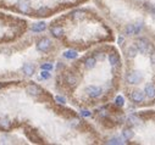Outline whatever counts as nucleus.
Here are the masks:
<instances>
[{"label": "nucleus", "instance_id": "nucleus-1", "mask_svg": "<svg viewBox=\"0 0 155 145\" xmlns=\"http://www.w3.org/2000/svg\"><path fill=\"white\" fill-rule=\"evenodd\" d=\"M143 79V74L139 71H132L128 72L126 76V81L130 83V84H138V83Z\"/></svg>", "mask_w": 155, "mask_h": 145}, {"label": "nucleus", "instance_id": "nucleus-2", "mask_svg": "<svg viewBox=\"0 0 155 145\" xmlns=\"http://www.w3.org/2000/svg\"><path fill=\"white\" fill-rule=\"evenodd\" d=\"M51 46V41L48 38H43L40 39L38 43H37V49L39 51H48Z\"/></svg>", "mask_w": 155, "mask_h": 145}, {"label": "nucleus", "instance_id": "nucleus-3", "mask_svg": "<svg viewBox=\"0 0 155 145\" xmlns=\"http://www.w3.org/2000/svg\"><path fill=\"white\" fill-rule=\"evenodd\" d=\"M149 43H148V40L145 39H139L137 41V50H139L142 54H147V53H149Z\"/></svg>", "mask_w": 155, "mask_h": 145}, {"label": "nucleus", "instance_id": "nucleus-4", "mask_svg": "<svg viewBox=\"0 0 155 145\" xmlns=\"http://www.w3.org/2000/svg\"><path fill=\"white\" fill-rule=\"evenodd\" d=\"M86 92L90 98H98V96L102 94V88L95 87V85H89V87H87Z\"/></svg>", "mask_w": 155, "mask_h": 145}, {"label": "nucleus", "instance_id": "nucleus-5", "mask_svg": "<svg viewBox=\"0 0 155 145\" xmlns=\"http://www.w3.org/2000/svg\"><path fill=\"white\" fill-rule=\"evenodd\" d=\"M17 6H18V10L21 12L27 13V12L31 11V1L29 0H18Z\"/></svg>", "mask_w": 155, "mask_h": 145}, {"label": "nucleus", "instance_id": "nucleus-6", "mask_svg": "<svg viewBox=\"0 0 155 145\" xmlns=\"http://www.w3.org/2000/svg\"><path fill=\"white\" fill-rule=\"evenodd\" d=\"M26 90L32 96H37L39 94H42V89H40L38 85H36V84H29L28 87L26 88Z\"/></svg>", "mask_w": 155, "mask_h": 145}, {"label": "nucleus", "instance_id": "nucleus-7", "mask_svg": "<svg viewBox=\"0 0 155 145\" xmlns=\"http://www.w3.org/2000/svg\"><path fill=\"white\" fill-rule=\"evenodd\" d=\"M144 93L145 95L148 96V98H155V84H153V83H148V84L145 85V89H144Z\"/></svg>", "mask_w": 155, "mask_h": 145}, {"label": "nucleus", "instance_id": "nucleus-8", "mask_svg": "<svg viewBox=\"0 0 155 145\" xmlns=\"http://www.w3.org/2000/svg\"><path fill=\"white\" fill-rule=\"evenodd\" d=\"M144 92H142V90H134L133 93H132V100L134 101V102H137V104H139V102H142L143 100H144Z\"/></svg>", "mask_w": 155, "mask_h": 145}, {"label": "nucleus", "instance_id": "nucleus-9", "mask_svg": "<svg viewBox=\"0 0 155 145\" xmlns=\"http://www.w3.org/2000/svg\"><path fill=\"white\" fill-rule=\"evenodd\" d=\"M23 73L26 76H33V73H34V66H33L32 64H25Z\"/></svg>", "mask_w": 155, "mask_h": 145}, {"label": "nucleus", "instance_id": "nucleus-10", "mask_svg": "<svg viewBox=\"0 0 155 145\" xmlns=\"http://www.w3.org/2000/svg\"><path fill=\"white\" fill-rule=\"evenodd\" d=\"M46 28V25L44 22H38L32 26V31L33 32H43Z\"/></svg>", "mask_w": 155, "mask_h": 145}, {"label": "nucleus", "instance_id": "nucleus-11", "mask_svg": "<svg viewBox=\"0 0 155 145\" xmlns=\"http://www.w3.org/2000/svg\"><path fill=\"white\" fill-rule=\"evenodd\" d=\"M51 34L54 37H56V38H60L64 34V29L61 28V27H53L51 28Z\"/></svg>", "mask_w": 155, "mask_h": 145}, {"label": "nucleus", "instance_id": "nucleus-12", "mask_svg": "<svg viewBox=\"0 0 155 145\" xmlns=\"http://www.w3.org/2000/svg\"><path fill=\"white\" fill-rule=\"evenodd\" d=\"M109 61H110L111 66H117V65L120 64V57H119V55H117V54H110Z\"/></svg>", "mask_w": 155, "mask_h": 145}, {"label": "nucleus", "instance_id": "nucleus-13", "mask_svg": "<svg viewBox=\"0 0 155 145\" xmlns=\"http://www.w3.org/2000/svg\"><path fill=\"white\" fill-rule=\"evenodd\" d=\"M95 64H97V60L94 59V57H88V59L86 60V62H84V65H86V67L88 68V70L93 68L94 66H95Z\"/></svg>", "mask_w": 155, "mask_h": 145}, {"label": "nucleus", "instance_id": "nucleus-14", "mask_svg": "<svg viewBox=\"0 0 155 145\" xmlns=\"http://www.w3.org/2000/svg\"><path fill=\"white\" fill-rule=\"evenodd\" d=\"M10 120L9 118H0V128L3 129H9L10 128Z\"/></svg>", "mask_w": 155, "mask_h": 145}, {"label": "nucleus", "instance_id": "nucleus-15", "mask_svg": "<svg viewBox=\"0 0 155 145\" xmlns=\"http://www.w3.org/2000/svg\"><path fill=\"white\" fill-rule=\"evenodd\" d=\"M137 51H138V50H137V48H136V46H133V45L130 46V48H128V50H127V57H131V59L134 57V56L137 55Z\"/></svg>", "mask_w": 155, "mask_h": 145}, {"label": "nucleus", "instance_id": "nucleus-16", "mask_svg": "<svg viewBox=\"0 0 155 145\" xmlns=\"http://www.w3.org/2000/svg\"><path fill=\"white\" fill-rule=\"evenodd\" d=\"M77 55H78V54H77L75 50H67V51L64 53V56H65L66 59H76Z\"/></svg>", "mask_w": 155, "mask_h": 145}, {"label": "nucleus", "instance_id": "nucleus-17", "mask_svg": "<svg viewBox=\"0 0 155 145\" xmlns=\"http://www.w3.org/2000/svg\"><path fill=\"white\" fill-rule=\"evenodd\" d=\"M122 134H123V137H125V139H131V138H133V132L131 129H128V128H126V129H123V132H122Z\"/></svg>", "mask_w": 155, "mask_h": 145}, {"label": "nucleus", "instance_id": "nucleus-18", "mask_svg": "<svg viewBox=\"0 0 155 145\" xmlns=\"http://www.w3.org/2000/svg\"><path fill=\"white\" fill-rule=\"evenodd\" d=\"M115 104L117 106H123L125 105V99H123V96H121V95H119V96H116V99H115Z\"/></svg>", "mask_w": 155, "mask_h": 145}, {"label": "nucleus", "instance_id": "nucleus-19", "mask_svg": "<svg viewBox=\"0 0 155 145\" xmlns=\"http://www.w3.org/2000/svg\"><path fill=\"white\" fill-rule=\"evenodd\" d=\"M40 77H42L43 79H49L51 77V74L49 73V71H46V70H43L42 73H40Z\"/></svg>", "mask_w": 155, "mask_h": 145}, {"label": "nucleus", "instance_id": "nucleus-20", "mask_svg": "<svg viewBox=\"0 0 155 145\" xmlns=\"http://www.w3.org/2000/svg\"><path fill=\"white\" fill-rule=\"evenodd\" d=\"M84 16V12L83 11H76V12H73V17L75 18H82Z\"/></svg>", "mask_w": 155, "mask_h": 145}, {"label": "nucleus", "instance_id": "nucleus-21", "mask_svg": "<svg viewBox=\"0 0 155 145\" xmlns=\"http://www.w3.org/2000/svg\"><path fill=\"white\" fill-rule=\"evenodd\" d=\"M107 143H109V144H122L123 141H121L120 139H117V138H112V139H110Z\"/></svg>", "mask_w": 155, "mask_h": 145}, {"label": "nucleus", "instance_id": "nucleus-22", "mask_svg": "<svg viewBox=\"0 0 155 145\" xmlns=\"http://www.w3.org/2000/svg\"><path fill=\"white\" fill-rule=\"evenodd\" d=\"M51 68H53V65H51V64H43V65H42V70L50 71Z\"/></svg>", "mask_w": 155, "mask_h": 145}, {"label": "nucleus", "instance_id": "nucleus-23", "mask_svg": "<svg viewBox=\"0 0 155 145\" xmlns=\"http://www.w3.org/2000/svg\"><path fill=\"white\" fill-rule=\"evenodd\" d=\"M67 82H69L70 84H76V78L72 77V76H69V78H67Z\"/></svg>", "mask_w": 155, "mask_h": 145}, {"label": "nucleus", "instance_id": "nucleus-24", "mask_svg": "<svg viewBox=\"0 0 155 145\" xmlns=\"http://www.w3.org/2000/svg\"><path fill=\"white\" fill-rule=\"evenodd\" d=\"M46 11H48V10H46V8H42V9H39V10H38V13H39L40 16H43L44 13H46Z\"/></svg>", "mask_w": 155, "mask_h": 145}, {"label": "nucleus", "instance_id": "nucleus-25", "mask_svg": "<svg viewBox=\"0 0 155 145\" xmlns=\"http://www.w3.org/2000/svg\"><path fill=\"white\" fill-rule=\"evenodd\" d=\"M56 101L60 102V104H65V102H66L65 98H62V96H56Z\"/></svg>", "mask_w": 155, "mask_h": 145}, {"label": "nucleus", "instance_id": "nucleus-26", "mask_svg": "<svg viewBox=\"0 0 155 145\" xmlns=\"http://www.w3.org/2000/svg\"><path fill=\"white\" fill-rule=\"evenodd\" d=\"M82 115H83L84 117H88V116H90V112L87 111V110H83V111H82Z\"/></svg>", "mask_w": 155, "mask_h": 145}, {"label": "nucleus", "instance_id": "nucleus-27", "mask_svg": "<svg viewBox=\"0 0 155 145\" xmlns=\"http://www.w3.org/2000/svg\"><path fill=\"white\" fill-rule=\"evenodd\" d=\"M151 62H153V65H155V53L151 54Z\"/></svg>", "mask_w": 155, "mask_h": 145}]
</instances>
